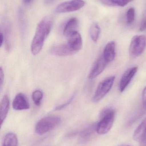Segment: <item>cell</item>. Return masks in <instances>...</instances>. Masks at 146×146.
Wrapping results in <instances>:
<instances>
[{
    "label": "cell",
    "instance_id": "cell-1",
    "mask_svg": "<svg viewBox=\"0 0 146 146\" xmlns=\"http://www.w3.org/2000/svg\"><path fill=\"white\" fill-rule=\"evenodd\" d=\"M53 19L50 16L44 17L37 26L35 35L31 44V51L33 55L42 50L44 42L51 31Z\"/></svg>",
    "mask_w": 146,
    "mask_h": 146
},
{
    "label": "cell",
    "instance_id": "cell-2",
    "mask_svg": "<svg viewBox=\"0 0 146 146\" xmlns=\"http://www.w3.org/2000/svg\"><path fill=\"white\" fill-rule=\"evenodd\" d=\"M115 112L114 110L105 109L101 114V119L97 123L96 132L100 135L107 133L110 130L114 124Z\"/></svg>",
    "mask_w": 146,
    "mask_h": 146
},
{
    "label": "cell",
    "instance_id": "cell-3",
    "mask_svg": "<svg viewBox=\"0 0 146 146\" xmlns=\"http://www.w3.org/2000/svg\"><path fill=\"white\" fill-rule=\"evenodd\" d=\"M61 121L59 117L49 116L40 119L36 125L35 131L37 134L42 135L54 129Z\"/></svg>",
    "mask_w": 146,
    "mask_h": 146
},
{
    "label": "cell",
    "instance_id": "cell-4",
    "mask_svg": "<svg viewBox=\"0 0 146 146\" xmlns=\"http://www.w3.org/2000/svg\"><path fill=\"white\" fill-rule=\"evenodd\" d=\"M146 48V36L145 35L134 36L129 45V55L132 58H137L144 53Z\"/></svg>",
    "mask_w": 146,
    "mask_h": 146
},
{
    "label": "cell",
    "instance_id": "cell-5",
    "mask_svg": "<svg viewBox=\"0 0 146 146\" xmlns=\"http://www.w3.org/2000/svg\"><path fill=\"white\" fill-rule=\"evenodd\" d=\"M115 76H109L103 80L99 84L93 97L92 101L94 103H97L103 98L112 88Z\"/></svg>",
    "mask_w": 146,
    "mask_h": 146
},
{
    "label": "cell",
    "instance_id": "cell-6",
    "mask_svg": "<svg viewBox=\"0 0 146 146\" xmlns=\"http://www.w3.org/2000/svg\"><path fill=\"white\" fill-rule=\"evenodd\" d=\"M85 4L83 0H70L59 4L55 9L56 13H69L77 11L82 8Z\"/></svg>",
    "mask_w": 146,
    "mask_h": 146
},
{
    "label": "cell",
    "instance_id": "cell-7",
    "mask_svg": "<svg viewBox=\"0 0 146 146\" xmlns=\"http://www.w3.org/2000/svg\"><path fill=\"white\" fill-rule=\"evenodd\" d=\"M109 62H107L102 55L96 61L92 68L91 69L88 78L90 80H93L99 76L106 68Z\"/></svg>",
    "mask_w": 146,
    "mask_h": 146
},
{
    "label": "cell",
    "instance_id": "cell-8",
    "mask_svg": "<svg viewBox=\"0 0 146 146\" xmlns=\"http://www.w3.org/2000/svg\"><path fill=\"white\" fill-rule=\"evenodd\" d=\"M67 44L74 54L78 52L82 47V39L81 35L77 31L71 33L68 37Z\"/></svg>",
    "mask_w": 146,
    "mask_h": 146
},
{
    "label": "cell",
    "instance_id": "cell-9",
    "mask_svg": "<svg viewBox=\"0 0 146 146\" xmlns=\"http://www.w3.org/2000/svg\"><path fill=\"white\" fill-rule=\"evenodd\" d=\"M138 67H134L127 70L123 75L120 81L119 90L121 92L125 91L134 76L138 72Z\"/></svg>",
    "mask_w": 146,
    "mask_h": 146
},
{
    "label": "cell",
    "instance_id": "cell-10",
    "mask_svg": "<svg viewBox=\"0 0 146 146\" xmlns=\"http://www.w3.org/2000/svg\"><path fill=\"white\" fill-rule=\"evenodd\" d=\"M133 138L140 146H146V117L135 130Z\"/></svg>",
    "mask_w": 146,
    "mask_h": 146
},
{
    "label": "cell",
    "instance_id": "cell-11",
    "mask_svg": "<svg viewBox=\"0 0 146 146\" xmlns=\"http://www.w3.org/2000/svg\"><path fill=\"white\" fill-rule=\"evenodd\" d=\"M13 107L15 110H23L29 109L30 105L25 95L22 93H19L13 101Z\"/></svg>",
    "mask_w": 146,
    "mask_h": 146
},
{
    "label": "cell",
    "instance_id": "cell-12",
    "mask_svg": "<svg viewBox=\"0 0 146 146\" xmlns=\"http://www.w3.org/2000/svg\"><path fill=\"white\" fill-rule=\"evenodd\" d=\"M107 62H111L115 60L116 56V43L114 41H111L105 47L103 54Z\"/></svg>",
    "mask_w": 146,
    "mask_h": 146
},
{
    "label": "cell",
    "instance_id": "cell-13",
    "mask_svg": "<svg viewBox=\"0 0 146 146\" xmlns=\"http://www.w3.org/2000/svg\"><path fill=\"white\" fill-rule=\"evenodd\" d=\"M51 53L54 55L59 56H67L74 54L67 43L54 46L51 50Z\"/></svg>",
    "mask_w": 146,
    "mask_h": 146
},
{
    "label": "cell",
    "instance_id": "cell-14",
    "mask_svg": "<svg viewBox=\"0 0 146 146\" xmlns=\"http://www.w3.org/2000/svg\"><path fill=\"white\" fill-rule=\"evenodd\" d=\"M9 109V100L8 96L5 95L2 99L0 105L1 126L7 117Z\"/></svg>",
    "mask_w": 146,
    "mask_h": 146
},
{
    "label": "cell",
    "instance_id": "cell-15",
    "mask_svg": "<svg viewBox=\"0 0 146 146\" xmlns=\"http://www.w3.org/2000/svg\"><path fill=\"white\" fill-rule=\"evenodd\" d=\"M78 24V20L75 17L69 20L64 26L63 31V35L68 37L71 33L76 31Z\"/></svg>",
    "mask_w": 146,
    "mask_h": 146
},
{
    "label": "cell",
    "instance_id": "cell-16",
    "mask_svg": "<svg viewBox=\"0 0 146 146\" xmlns=\"http://www.w3.org/2000/svg\"><path fill=\"white\" fill-rule=\"evenodd\" d=\"M96 127L97 124H93L81 133L80 139L81 142H87L91 139L95 131H96Z\"/></svg>",
    "mask_w": 146,
    "mask_h": 146
},
{
    "label": "cell",
    "instance_id": "cell-17",
    "mask_svg": "<svg viewBox=\"0 0 146 146\" xmlns=\"http://www.w3.org/2000/svg\"><path fill=\"white\" fill-rule=\"evenodd\" d=\"M18 138L15 134L13 133H9L5 135L2 146H18Z\"/></svg>",
    "mask_w": 146,
    "mask_h": 146
},
{
    "label": "cell",
    "instance_id": "cell-18",
    "mask_svg": "<svg viewBox=\"0 0 146 146\" xmlns=\"http://www.w3.org/2000/svg\"><path fill=\"white\" fill-rule=\"evenodd\" d=\"M101 29L97 23H93L90 28V35L93 42H96L98 40L100 35Z\"/></svg>",
    "mask_w": 146,
    "mask_h": 146
},
{
    "label": "cell",
    "instance_id": "cell-19",
    "mask_svg": "<svg viewBox=\"0 0 146 146\" xmlns=\"http://www.w3.org/2000/svg\"><path fill=\"white\" fill-rule=\"evenodd\" d=\"M43 97V93L40 90H35L32 94V98L35 104L39 106L41 104V101Z\"/></svg>",
    "mask_w": 146,
    "mask_h": 146
},
{
    "label": "cell",
    "instance_id": "cell-20",
    "mask_svg": "<svg viewBox=\"0 0 146 146\" xmlns=\"http://www.w3.org/2000/svg\"><path fill=\"white\" fill-rule=\"evenodd\" d=\"M135 18V10L133 8L129 9L127 12V21L129 24L133 23Z\"/></svg>",
    "mask_w": 146,
    "mask_h": 146
},
{
    "label": "cell",
    "instance_id": "cell-21",
    "mask_svg": "<svg viewBox=\"0 0 146 146\" xmlns=\"http://www.w3.org/2000/svg\"><path fill=\"white\" fill-rule=\"evenodd\" d=\"M75 97V95L73 94V95L69 99V100L66 102V103H64V104H62L60 105L57 106L56 107H55V110H63V109L66 108L67 106H68L69 105L71 104V102L73 100Z\"/></svg>",
    "mask_w": 146,
    "mask_h": 146
},
{
    "label": "cell",
    "instance_id": "cell-22",
    "mask_svg": "<svg viewBox=\"0 0 146 146\" xmlns=\"http://www.w3.org/2000/svg\"><path fill=\"white\" fill-rule=\"evenodd\" d=\"M133 1L134 0H113V2L115 6L124 7Z\"/></svg>",
    "mask_w": 146,
    "mask_h": 146
},
{
    "label": "cell",
    "instance_id": "cell-23",
    "mask_svg": "<svg viewBox=\"0 0 146 146\" xmlns=\"http://www.w3.org/2000/svg\"><path fill=\"white\" fill-rule=\"evenodd\" d=\"M142 102L143 109L145 110H146V86L142 92Z\"/></svg>",
    "mask_w": 146,
    "mask_h": 146
},
{
    "label": "cell",
    "instance_id": "cell-24",
    "mask_svg": "<svg viewBox=\"0 0 146 146\" xmlns=\"http://www.w3.org/2000/svg\"><path fill=\"white\" fill-rule=\"evenodd\" d=\"M102 3H103L106 6H110V7H113L116 6L113 2V0H99Z\"/></svg>",
    "mask_w": 146,
    "mask_h": 146
},
{
    "label": "cell",
    "instance_id": "cell-25",
    "mask_svg": "<svg viewBox=\"0 0 146 146\" xmlns=\"http://www.w3.org/2000/svg\"><path fill=\"white\" fill-rule=\"evenodd\" d=\"M4 72L3 70L1 67L0 69V86H1V89L2 87L3 84V82H4Z\"/></svg>",
    "mask_w": 146,
    "mask_h": 146
},
{
    "label": "cell",
    "instance_id": "cell-26",
    "mask_svg": "<svg viewBox=\"0 0 146 146\" xmlns=\"http://www.w3.org/2000/svg\"><path fill=\"white\" fill-rule=\"evenodd\" d=\"M140 31H144L146 30V19H144L141 21L140 27Z\"/></svg>",
    "mask_w": 146,
    "mask_h": 146
},
{
    "label": "cell",
    "instance_id": "cell-27",
    "mask_svg": "<svg viewBox=\"0 0 146 146\" xmlns=\"http://www.w3.org/2000/svg\"><path fill=\"white\" fill-rule=\"evenodd\" d=\"M58 1L59 0H44V3L46 5H52Z\"/></svg>",
    "mask_w": 146,
    "mask_h": 146
},
{
    "label": "cell",
    "instance_id": "cell-28",
    "mask_svg": "<svg viewBox=\"0 0 146 146\" xmlns=\"http://www.w3.org/2000/svg\"><path fill=\"white\" fill-rule=\"evenodd\" d=\"M3 42H4V36H3V33L1 32V35H0V46L1 47L2 46Z\"/></svg>",
    "mask_w": 146,
    "mask_h": 146
},
{
    "label": "cell",
    "instance_id": "cell-29",
    "mask_svg": "<svg viewBox=\"0 0 146 146\" xmlns=\"http://www.w3.org/2000/svg\"><path fill=\"white\" fill-rule=\"evenodd\" d=\"M31 1L32 0H23V1L25 3L27 4V3H30Z\"/></svg>",
    "mask_w": 146,
    "mask_h": 146
},
{
    "label": "cell",
    "instance_id": "cell-30",
    "mask_svg": "<svg viewBox=\"0 0 146 146\" xmlns=\"http://www.w3.org/2000/svg\"><path fill=\"white\" fill-rule=\"evenodd\" d=\"M119 146H131L129 145H120Z\"/></svg>",
    "mask_w": 146,
    "mask_h": 146
}]
</instances>
